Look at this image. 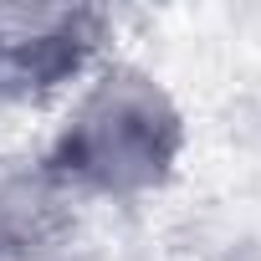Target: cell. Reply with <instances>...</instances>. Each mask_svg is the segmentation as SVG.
Here are the masks:
<instances>
[{"label":"cell","instance_id":"1","mask_svg":"<svg viewBox=\"0 0 261 261\" xmlns=\"http://www.w3.org/2000/svg\"><path fill=\"white\" fill-rule=\"evenodd\" d=\"M179 144L185 128L169 92L134 67H113L82 92L46 164L67 190L144 195L164 185L179 159Z\"/></svg>","mask_w":261,"mask_h":261},{"label":"cell","instance_id":"2","mask_svg":"<svg viewBox=\"0 0 261 261\" xmlns=\"http://www.w3.org/2000/svg\"><path fill=\"white\" fill-rule=\"evenodd\" d=\"M72 225V190L41 159H0V261H36Z\"/></svg>","mask_w":261,"mask_h":261},{"label":"cell","instance_id":"3","mask_svg":"<svg viewBox=\"0 0 261 261\" xmlns=\"http://www.w3.org/2000/svg\"><path fill=\"white\" fill-rule=\"evenodd\" d=\"M241 261H261V256H241Z\"/></svg>","mask_w":261,"mask_h":261}]
</instances>
